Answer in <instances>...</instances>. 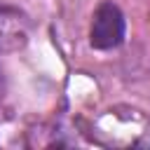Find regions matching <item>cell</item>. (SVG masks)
<instances>
[{"instance_id":"1","label":"cell","mask_w":150,"mask_h":150,"mask_svg":"<svg viewBox=\"0 0 150 150\" xmlns=\"http://www.w3.org/2000/svg\"><path fill=\"white\" fill-rule=\"evenodd\" d=\"M122 38H124V16H122L120 7L112 2H103L94 12L91 33H89L91 47L94 49H112L122 42Z\"/></svg>"}]
</instances>
